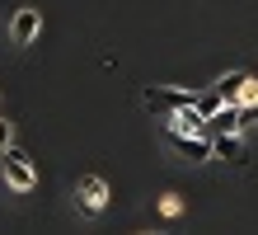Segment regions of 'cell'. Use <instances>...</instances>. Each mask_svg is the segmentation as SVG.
Instances as JSON below:
<instances>
[{
    "label": "cell",
    "mask_w": 258,
    "mask_h": 235,
    "mask_svg": "<svg viewBox=\"0 0 258 235\" xmlns=\"http://www.w3.org/2000/svg\"><path fill=\"white\" fill-rule=\"evenodd\" d=\"M141 99H146V108H155L160 118H169V113H178V108H192V104H197V89H174V85H146V89H141Z\"/></svg>",
    "instance_id": "obj_1"
},
{
    "label": "cell",
    "mask_w": 258,
    "mask_h": 235,
    "mask_svg": "<svg viewBox=\"0 0 258 235\" xmlns=\"http://www.w3.org/2000/svg\"><path fill=\"white\" fill-rule=\"evenodd\" d=\"M0 174H5V183L14 188V193H28V188L38 183V169H33V160H28L24 151H0Z\"/></svg>",
    "instance_id": "obj_2"
},
{
    "label": "cell",
    "mask_w": 258,
    "mask_h": 235,
    "mask_svg": "<svg viewBox=\"0 0 258 235\" xmlns=\"http://www.w3.org/2000/svg\"><path fill=\"white\" fill-rule=\"evenodd\" d=\"M75 202H80L85 216H99L103 207H108V183H103L99 174H85L80 183H75Z\"/></svg>",
    "instance_id": "obj_3"
},
{
    "label": "cell",
    "mask_w": 258,
    "mask_h": 235,
    "mask_svg": "<svg viewBox=\"0 0 258 235\" xmlns=\"http://www.w3.org/2000/svg\"><path fill=\"white\" fill-rule=\"evenodd\" d=\"M169 146H174V155H183V160H192V165H202V160H211V136L207 132H169Z\"/></svg>",
    "instance_id": "obj_4"
},
{
    "label": "cell",
    "mask_w": 258,
    "mask_h": 235,
    "mask_svg": "<svg viewBox=\"0 0 258 235\" xmlns=\"http://www.w3.org/2000/svg\"><path fill=\"white\" fill-rule=\"evenodd\" d=\"M38 33H42V14H38V10H19V14L10 19V42H14V47H28Z\"/></svg>",
    "instance_id": "obj_5"
},
{
    "label": "cell",
    "mask_w": 258,
    "mask_h": 235,
    "mask_svg": "<svg viewBox=\"0 0 258 235\" xmlns=\"http://www.w3.org/2000/svg\"><path fill=\"white\" fill-rule=\"evenodd\" d=\"M249 80H253L249 71H225V75H221V80L211 85V89H216L225 104H235V108H239V94H244V85H249Z\"/></svg>",
    "instance_id": "obj_6"
},
{
    "label": "cell",
    "mask_w": 258,
    "mask_h": 235,
    "mask_svg": "<svg viewBox=\"0 0 258 235\" xmlns=\"http://www.w3.org/2000/svg\"><path fill=\"white\" fill-rule=\"evenodd\" d=\"M164 132H207V118L197 113V108H178V113H169L164 118Z\"/></svg>",
    "instance_id": "obj_7"
},
{
    "label": "cell",
    "mask_w": 258,
    "mask_h": 235,
    "mask_svg": "<svg viewBox=\"0 0 258 235\" xmlns=\"http://www.w3.org/2000/svg\"><path fill=\"white\" fill-rule=\"evenodd\" d=\"M230 132H239V108L225 104L216 118H207V136H230Z\"/></svg>",
    "instance_id": "obj_8"
},
{
    "label": "cell",
    "mask_w": 258,
    "mask_h": 235,
    "mask_svg": "<svg viewBox=\"0 0 258 235\" xmlns=\"http://www.w3.org/2000/svg\"><path fill=\"white\" fill-rule=\"evenodd\" d=\"M211 160H244V141H239V132L211 136Z\"/></svg>",
    "instance_id": "obj_9"
},
{
    "label": "cell",
    "mask_w": 258,
    "mask_h": 235,
    "mask_svg": "<svg viewBox=\"0 0 258 235\" xmlns=\"http://www.w3.org/2000/svg\"><path fill=\"white\" fill-rule=\"evenodd\" d=\"M192 108H197V113H202V118H216L221 108H225V99H221L216 89H197V104H192Z\"/></svg>",
    "instance_id": "obj_10"
},
{
    "label": "cell",
    "mask_w": 258,
    "mask_h": 235,
    "mask_svg": "<svg viewBox=\"0 0 258 235\" xmlns=\"http://www.w3.org/2000/svg\"><path fill=\"white\" fill-rule=\"evenodd\" d=\"M253 122H258V104H239V132L253 127Z\"/></svg>",
    "instance_id": "obj_11"
},
{
    "label": "cell",
    "mask_w": 258,
    "mask_h": 235,
    "mask_svg": "<svg viewBox=\"0 0 258 235\" xmlns=\"http://www.w3.org/2000/svg\"><path fill=\"white\" fill-rule=\"evenodd\" d=\"M160 212H164V216H178V212H183V202H178V193H164V198H160Z\"/></svg>",
    "instance_id": "obj_12"
},
{
    "label": "cell",
    "mask_w": 258,
    "mask_h": 235,
    "mask_svg": "<svg viewBox=\"0 0 258 235\" xmlns=\"http://www.w3.org/2000/svg\"><path fill=\"white\" fill-rule=\"evenodd\" d=\"M10 141H14V127H10L5 118H0V151H10Z\"/></svg>",
    "instance_id": "obj_13"
},
{
    "label": "cell",
    "mask_w": 258,
    "mask_h": 235,
    "mask_svg": "<svg viewBox=\"0 0 258 235\" xmlns=\"http://www.w3.org/2000/svg\"><path fill=\"white\" fill-rule=\"evenodd\" d=\"M239 104H258V80L244 85V94H239Z\"/></svg>",
    "instance_id": "obj_14"
},
{
    "label": "cell",
    "mask_w": 258,
    "mask_h": 235,
    "mask_svg": "<svg viewBox=\"0 0 258 235\" xmlns=\"http://www.w3.org/2000/svg\"><path fill=\"white\" fill-rule=\"evenodd\" d=\"M155 235H160V230H155Z\"/></svg>",
    "instance_id": "obj_15"
}]
</instances>
